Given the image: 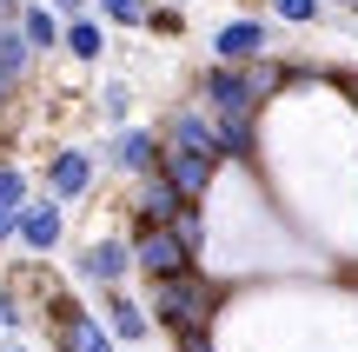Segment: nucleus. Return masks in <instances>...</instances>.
<instances>
[{"label": "nucleus", "instance_id": "nucleus-1", "mask_svg": "<svg viewBox=\"0 0 358 352\" xmlns=\"http://www.w3.org/2000/svg\"><path fill=\"white\" fill-rule=\"evenodd\" d=\"M146 293H153V319H159V332H166L173 346L213 332V319L226 313V300H219V286L206 279V266L199 273H179V279H146Z\"/></svg>", "mask_w": 358, "mask_h": 352}, {"label": "nucleus", "instance_id": "nucleus-2", "mask_svg": "<svg viewBox=\"0 0 358 352\" xmlns=\"http://www.w3.org/2000/svg\"><path fill=\"white\" fill-rule=\"evenodd\" d=\"M73 273L87 279V286H100V293H120L133 273H140V260H133V233H127V239H120V233L87 239V246L73 253Z\"/></svg>", "mask_w": 358, "mask_h": 352}, {"label": "nucleus", "instance_id": "nucleus-3", "mask_svg": "<svg viewBox=\"0 0 358 352\" xmlns=\"http://www.w3.org/2000/svg\"><path fill=\"white\" fill-rule=\"evenodd\" d=\"M133 260H140V273H146V279L199 273V253L179 239V226H133Z\"/></svg>", "mask_w": 358, "mask_h": 352}, {"label": "nucleus", "instance_id": "nucleus-4", "mask_svg": "<svg viewBox=\"0 0 358 352\" xmlns=\"http://www.w3.org/2000/svg\"><path fill=\"white\" fill-rule=\"evenodd\" d=\"M199 93H206L213 113H259V106H266L252 66H226V60H213V66L199 73Z\"/></svg>", "mask_w": 358, "mask_h": 352}, {"label": "nucleus", "instance_id": "nucleus-5", "mask_svg": "<svg viewBox=\"0 0 358 352\" xmlns=\"http://www.w3.org/2000/svg\"><path fill=\"white\" fill-rule=\"evenodd\" d=\"M40 180H47V193L60 199V206H73V199H87L93 180H100V153H93V146H60V153L40 167Z\"/></svg>", "mask_w": 358, "mask_h": 352}, {"label": "nucleus", "instance_id": "nucleus-6", "mask_svg": "<svg viewBox=\"0 0 358 352\" xmlns=\"http://www.w3.org/2000/svg\"><path fill=\"white\" fill-rule=\"evenodd\" d=\"M186 206H192V199L179 193V186L166 180V173H146V180H133V199H127L133 226H173Z\"/></svg>", "mask_w": 358, "mask_h": 352}, {"label": "nucleus", "instance_id": "nucleus-7", "mask_svg": "<svg viewBox=\"0 0 358 352\" xmlns=\"http://www.w3.org/2000/svg\"><path fill=\"white\" fill-rule=\"evenodd\" d=\"M113 167L127 173V180L159 173V167H166V133H159V127H120L113 133Z\"/></svg>", "mask_w": 358, "mask_h": 352}, {"label": "nucleus", "instance_id": "nucleus-8", "mask_svg": "<svg viewBox=\"0 0 358 352\" xmlns=\"http://www.w3.org/2000/svg\"><path fill=\"white\" fill-rule=\"evenodd\" d=\"M159 133H166V153H219V120L199 113V106H173ZM219 160H226V153H219Z\"/></svg>", "mask_w": 358, "mask_h": 352}, {"label": "nucleus", "instance_id": "nucleus-9", "mask_svg": "<svg viewBox=\"0 0 358 352\" xmlns=\"http://www.w3.org/2000/svg\"><path fill=\"white\" fill-rule=\"evenodd\" d=\"M60 239H66V206L60 199H34V206L20 213V246L34 253V260H47V253H60Z\"/></svg>", "mask_w": 358, "mask_h": 352}, {"label": "nucleus", "instance_id": "nucleus-10", "mask_svg": "<svg viewBox=\"0 0 358 352\" xmlns=\"http://www.w3.org/2000/svg\"><path fill=\"white\" fill-rule=\"evenodd\" d=\"M213 60H226V66L266 60V20H259V13H252V20H245V13H239V20H226L213 34Z\"/></svg>", "mask_w": 358, "mask_h": 352}, {"label": "nucleus", "instance_id": "nucleus-11", "mask_svg": "<svg viewBox=\"0 0 358 352\" xmlns=\"http://www.w3.org/2000/svg\"><path fill=\"white\" fill-rule=\"evenodd\" d=\"M100 319H106V326H113V339H120V346H146V332L159 326V319H153V306L127 300V293H106Z\"/></svg>", "mask_w": 358, "mask_h": 352}, {"label": "nucleus", "instance_id": "nucleus-12", "mask_svg": "<svg viewBox=\"0 0 358 352\" xmlns=\"http://www.w3.org/2000/svg\"><path fill=\"white\" fill-rule=\"evenodd\" d=\"M213 120H219V153H226L232 167H252V153H259L252 113H213Z\"/></svg>", "mask_w": 358, "mask_h": 352}, {"label": "nucleus", "instance_id": "nucleus-13", "mask_svg": "<svg viewBox=\"0 0 358 352\" xmlns=\"http://www.w3.org/2000/svg\"><path fill=\"white\" fill-rule=\"evenodd\" d=\"M20 34L34 40V53H53V47H66V27H60V13H53V7H40V0H34V7H20Z\"/></svg>", "mask_w": 358, "mask_h": 352}, {"label": "nucleus", "instance_id": "nucleus-14", "mask_svg": "<svg viewBox=\"0 0 358 352\" xmlns=\"http://www.w3.org/2000/svg\"><path fill=\"white\" fill-rule=\"evenodd\" d=\"M66 53L93 66V60H100V53H106V27L93 20V13H80V20H66Z\"/></svg>", "mask_w": 358, "mask_h": 352}, {"label": "nucleus", "instance_id": "nucleus-15", "mask_svg": "<svg viewBox=\"0 0 358 352\" xmlns=\"http://www.w3.org/2000/svg\"><path fill=\"white\" fill-rule=\"evenodd\" d=\"M27 66H34V40L20 34V20H7V27H0V73L27 80Z\"/></svg>", "mask_w": 358, "mask_h": 352}, {"label": "nucleus", "instance_id": "nucleus-16", "mask_svg": "<svg viewBox=\"0 0 358 352\" xmlns=\"http://www.w3.org/2000/svg\"><path fill=\"white\" fill-rule=\"evenodd\" d=\"M0 206H13V213L34 206V186H27V173H20V167H7V160H0Z\"/></svg>", "mask_w": 358, "mask_h": 352}, {"label": "nucleus", "instance_id": "nucleus-17", "mask_svg": "<svg viewBox=\"0 0 358 352\" xmlns=\"http://www.w3.org/2000/svg\"><path fill=\"white\" fill-rule=\"evenodd\" d=\"M100 106H106V120H120V127H133V87H127V80H106V87H100Z\"/></svg>", "mask_w": 358, "mask_h": 352}, {"label": "nucleus", "instance_id": "nucleus-18", "mask_svg": "<svg viewBox=\"0 0 358 352\" xmlns=\"http://www.w3.org/2000/svg\"><path fill=\"white\" fill-rule=\"evenodd\" d=\"M100 13H106L113 27H146V20H153V7H146V0H100Z\"/></svg>", "mask_w": 358, "mask_h": 352}, {"label": "nucleus", "instance_id": "nucleus-19", "mask_svg": "<svg viewBox=\"0 0 358 352\" xmlns=\"http://www.w3.org/2000/svg\"><path fill=\"white\" fill-rule=\"evenodd\" d=\"M272 13H279V20H292V27H312V20H319V0H272Z\"/></svg>", "mask_w": 358, "mask_h": 352}, {"label": "nucleus", "instance_id": "nucleus-20", "mask_svg": "<svg viewBox=\"0 0 358 352\" xmlns=\"http://www.w3.org/2000/svg\"><path fill=\"white\" fill-rule=\"evenodd\" d=\"M27 326V313H20V293L13 286H0V332H20Z\"/></svg>", "mask_w": 358, "mask_h": 352}, {"label": "nucleus", "instance_id": "nucleus-21", "mask_svg": "<svg viewBox=\"0 0 358 352\" xmlns=\"http://www.w3.org/2000/svg\"><path fill=\"white\" fill-rule=\"evenodd\" d=\"M7 239H20V213H13V206H0V246H7Z\"/></svg>", "mask_w": 358, "mask_h": 352}, {"label": "nucleus", "instance_id": "nucleus-22", "mask_svg": "<svg viewBox=\"0 0 358 352\" xmlns=\"http://www.w3.org/2000/svg\"><path fill=\"white\" fill-rule=\"evenodd\" d=\"M53 13H60V20H80V13H87V0H47Z\"/></svg>", "mask_w": 358, "mask_h": 352}, {"label": "nucleus", "instance_id": "nucleus-23", "mask_svg": "<svg viewBox=\"0 0 358 352\" xmlns=\"http://www.w3.org/2000/svg\"><path fill=\"white\" fill-rule=\"evenodd\" d=\"M179 352H219V346H213V332H199V339H186Z\"/></svg>", "mask_w": 358, "mask_h": 352}, {"label": "nucleus", "instance_id": "nucleus-24", "mask_svg": "<svg viewBox=\"0 0 358 352\" xmlns=\"http://www.w3.org/2000/svg\"><path fill=\"white\" fill-rule=\"evenodd\" d=\"M20 7H27V0H0V27H7V20H20Z\"/></svg>", "mask_w": 358, "mask_h": 352}, {"label": "nucleus", "instance_id": "nucleus-25", "mask_svg": "<svg viewBox=\"0 0 358 352\" xmlns=\"http://www.w3.org/2000/svg\"><path fill=\"white\" fill-rule=\"evenodd\" d=\"M13 93H20V80H13V73H0V106H7Z\"/></svg>", "mask_w": 358, "mask_h": 352}, {"label": "nucleus", "instance_id": "nucleus-26", "mask_svg": "<svg viewBox=\"0 0 358 352\" xmlns=\"http://www.w3.org/2000/svg\"><path fill=\"white\" fill-rule=\"evenodd\" d=\"M338 7H358V0H338Z\"/></svg>", "mask_w": 358, "mask_h": 352}, {"label": "nucleus", "instance_id": "nucleus-27", "mask_svg": "<svg viewBox=\"0 0 358 352\" xmlns=\"http://www.w3.org/2000/svg\"><path fill=\"white\" fill-rule=\"evenodd\" d=\"M352 40H358V34H352Z\"/></svg>", "mask_w": 358, "mask_h": 352}]
</instances>
